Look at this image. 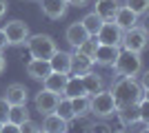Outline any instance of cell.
<instances>
[{
    "label": "cell",
    "instance_id": "ffe728a7",
    "mask_svg": "<svg viewBox=\"0 0 149 133\" xmlns=\"http://www.w3.org/2000/svg\"><path fill=\"white\" fill-rule=\"evenodd\" d=\"M118 7H120L118 0H96V13H98L105 22H111V20H113Z\"/></svg>",
    "mask_w": 149,
    "mask_h": 133
},
{
    "label": "cell",
    "instance_id": "cb8c5ba5",
    "mask_svg": "<svg viewBox=\"0 0 149 133\" xmlns=\"http://www.w3.org/2000/svg\"><path fill=\"white\" fill-rule=\"evenodd\" d=\"M62 93L67 95V98H78V95H87V93H85V87H82L80 76H69L67 87H65V91H62Z\"/></svg>",
    "mask_w": 149,
    "mask_h": 133
},
{
    "label": "cell",
    "instance_id": "9c48e42d",
    "mask_svg": "<svg viewBox=\"0 0 149 133\" xmlns=\"http://www.w3.org/2000/svg\"><path fill=\"white\" fill-rule=\"evenodd\" d=\"M138 18H140V16H136L127 5H120L118 9H116V16H113L111 22L118 27L120 31H129V29H134V27L138 25Z\"/></svg>",
    "mask_w": 149,
    "mask_h": 133
},
{
    "label": "cell",
    "instance_id": "5b68a950",
    "mask_svg": "<svg viewBox=\"0 0 149 133\" xmlns=\"http://www.w3.org/2000/svg\"><path fill=\"white\" fill-rule=\"evenodd\" d=\"M125 51H134V53H143L147 47V29L145 27H134L129 31L123 33V42H120Z\"/></svg>",
    "mask_w": 149,
    "mask_h": 133
},
{
    "label": "cell",
    "instance_id": "ba28073f",
    "mask_svg": "<svg viewBox=\"0 0 149 133\" xmlns=\"http://www.w3.org/2000/svg\"><path fill=\"white\" fill-rule=\"evenodd\" d=\"M123 33L118 27L113 25V22H102V27H100V31L96 33V40H98V44H111V47H120V42H123Z\"/></svg>",
    "mask_w": 149,
    "mask_h": 133
},
{
    "label": "cell",
    "instance_id": "ac0fdd59",
    "mask_svg": "<svg viewBox=\"0 0 149 133\" xmlns=\"http://www.w3.org/2000/svg\"><path fill=\"white\" fill-rule=\"evenodd\" d=\"M65 38H67V42L74 47V49H78L85 40L89 38V33L85 31V27L80 25V22H74V25L67 27V33H65Z\"/></svg>",
    "mask_w": 149,
    "mask_h": 133
},
{
    "label": "cell",
    "instance_id": "f1b7e54d",
    "mask_svg": "<svg viewBox=\"0 0 149 133\" xmlns=\"http://www.w3.org/2000/svg\"><path fill=\"white\" fill-rule=\"evenodd\" d=\"M38 129H40V124H36V122L29 118V120H25V122L18 127V131H20V133H36Z\"/></svg>",
    "mask_w": 149,
    "mask_h": 133
},
{
    "label": "cell",
    "instance_id": "f546056e",
    "mask_svg": "<svg viewBox=\"0 0 149 133\" xmlns=\"http://www.w3.org/2000/svg\"><path fill=\"white\" fill-rule=\"evenodd\" d=\"M7 113H9V102L0 95V122H7Z\"/></svg>",
    "mask_w": 149,
    "mask_h": 133
},
{
    "label": "cell",
    "instance_id": "44dd1931",
    "mask_svg": "<svg viewBox=\"0 0 149 133\" xmlns=\"http://www.w3.org/2000/svg\"><path fill=\"white\" fill-rule=\"evenodd\" d=\"M80 80H82V87H85V93H87V95H93V93H98L100 89H102V78L96 76L93 71L82 73Z\"/></svg>",
    "mask_w": 149,
    "mask_h": 133
},
{
    "label": "cell",
    "instance_id": "83f0119b",
    "mask_svg": "<svg viewBox=\"0 0 149 133\" xmlns=\"http://www.w3.org/2000/svg\"><path fill=\"white\" fill-rule=\"evenodd\" d=\"M125 5L129 7L136 16H145L149 9V0H125Z\"/></svg>",
    "mask_w": 149,
    "mask_h": 133
},
{
    "label": "cell",
    "instance_id": "277c9868",
    "mask_svg": "<svg viewBox=\"0 0 149 133\" xmlns=\"http://www.w3.org/2000/svg\"><path fill=\"white\" fill-rule=\"evenodd\" d=\"M89 111H91L96 118H111L118 111V104L113 100L111 91H105L100 89L98 93L89 95Z\"/></svg>",
    "mask_w": 149,
    "mask_h": 133
},
{
    "label": "cell",
    "instance_id": "7402d4cb",
    "mask_svg": "<svg viewBox=\"0 0 149 133\" xmlns=\"http://www.w3.org/2000/svg\"><path fill=\"white\" fill-rule=\"evenodd\" d=\"M25 120H29V111H27V104H9V113H7V122H11L16 127H20Z\"/></svg>",
    "mask_w": 149,
    "mask_h": 133
},
{
    "label": "cell",
    "instance_id": "2e32d148",
    "mask_svg": "<svg viewBox=\"0 0 149 133\" xmlns=\"http://www.w3.org/2000/svg\"><path fill=\"white\" fill-rule=\"evenodd\" d=\"M49 64H51V71L71 73V53H69V51H56V53L49 58Z\"/></svg>",
    "mask_w": 149,
    "mask_h": 133
},
{
    "label": "cell",
    "instance_id": "d590c367",
    "mask_svg": "<svg viewBox=\"0 0 149 133\" xmlns=\"http://www.w3.org/2000/svg\"><path fill=\"white\" fill-rule=\"evenodd\" d=\"M36 133H45V131H42V129H38V131H36Z\"/></svg>",
    "mask_w": 149,
    "mask_h": 133
},
{
    "label": "cell",
    "instance_id": "603a6c76",
    "mask_svg": "<svg viewBox=\"0 0 149 133\" xmlns=\"http://www.w3.org/2000/svg\"><path fill=\"white\" fill-rule=\"evenodd\" d=\"M102 22H105V20L100 18V16H98L96 11L87 13V16H85V18L80 20V25L85 27V31H87L89 36H96V33L100 31V27H102Z\"/></svg>",
    "mask_w": 149,
    "mask_h": 133
},
{
    "label": "cell",
    "instance_id": "4dcf8cb0",
    "mask_svg": "<svg viewBox=\"0 0 149 133\" xmlns=\"http://www.w3.org/2000/svg\"><path fill=\"white\" fill-rule=\"evenodd\" d=\"M0 133H20V131H18V127H16V124H11V122H2Z\"/></svg>",
    "mask_w": 149,
    "mask_h": 133
},
{
    "label": "cell",
    "instance_id": "e575fe53",
    "mask_svg": "<svg viewBox=\"0 0 149 133\" xmlns=\"http://www.w3.org/2000/svg\"><path fill=\"white\" fill-rule=\"evenodd\" d=\"M7 69V60H5V56H2V51H0V73Z\"/></svg>",
    "mask_w": 149,
    "mask_h": 133
},
{
    "label": "cell",
    "instance_id": "9a60e30c",
    "mask_svg": "<svg viewBox=\"0 0 149 133\" xmlns=\"http://www.w3.org/2000/svg\"><path fill=\"white\" fill-rule=\"evenodd\" d=\"M91 69H93L91 58L74 49V53H71V73H74V76H82V73H87V71H91Z\"/></svg>",
    "mask_w": 149,
    "mask_h": 133
},
{
    "label": "cell",
    "instance_id": "8fae6325",
    "mask_svg": "<svg viewBox=\"0 0 149 133\" xmlns=\"http://www.w3.org/2000/svg\"><path fill=\"white\" fill-rule=\"evenodd\" d=\"M40 9L49 20H60L69 9L67 0H40Z\"/></svg>",
    "mask_w": 149,
    "mask_h": 133
},
{
    "label": "cell",
    "instance_id": "7a4b0ae2",
    "mask_svg": "<svg viewBox=\"0 0 149 133\" xmlns=\"http://www.w3.org/2000/svg\"><path fill=\"white\" fill-rule=\"evenodd\" d=\"M25 44H27V49H29L31 58H36V60H49V58L58 51L56 40L51 38L49 33H36V36H29Z\"/></svg>",
    "mask_w": 149,
    "mask_h": 133
},
{
    "label": "cell",
    "instance_id": "30bf717a",
    "mask_svg": "<svg viewBox=\"0 0 149 133\" xmlns=\"http://www.w3.org/2000/svg\"><path fill=\"white\" fill-rule=\"evenodd\" d=\"M120 47H111V44H98L96 47V53H93V64H100V67H113L116 58H118Z\"/></svg>",
    "mask_w": 149,
    "mask_h": 133
},
{
    "label": "cell",
    "instance_id": "d6a6232c",
    "mask_svg": "<svg viewBox=\"0 0 149 133\" xmlns=\"http://www.w3.org/2000/svg\"><path fill=\"white\" fill-rule=\"evenodd\" d=\"M67 2H69V7H78V9L89 5V0H67Z\"/></svg>",
    "mask_w": 149,
    "mask_h": 133
},
{
    "label": "cell",
    "instance_id": "3957f363",
    "mask_svg": "<svg viewBox=\"0 0 149 133\" xmlns=\"http://www.w3.org/2000/svg\"><path fill=\"white\" fill-rule=\"evenodd\" d=\"M113 71L120 78H136L143 71V58H140V53L125 51V49L118 51V58L113 62Z\"/></svg>",
    "mask_w": 149,
    "mask_h": 133
},
{
    "label": "cell",
    "instance_id": "7c38bea8",
    "mask_svg": "<svg viewBox=\"0 0 149 133\" xmlns=\"http://www.w3.org/2000/svg\"><path fill=\"white\" fill-rule=\"evenodd\" d=\"M9 104H27V100H29V89L25 87V84H20V82H13L7 87L5 95H2Z\"/></svg>",
    "mask_w": 149,
    "mask_h": 133
},
{
    "label": "cell",
    "instance_id": "d6986e66",
    "mask_svg": "<svg viewBox=\"0 0 149 133\" xmlns=\"http://www.w3.org/2000/svg\"><path fill=\"white\" fill-rule=\"evenodd\" d=\"M42 129L45 133H67V120H62V118H58L56 113H47L42 120Z\"/></svg>",
    "mask_w": 149,
    "mask_h": 133
},
{
    "label": "cell",
    "instance_id": "4fadbf2b",
    "mask_svg": "<svg viewBox=\"0 0 149 133\" xmlns=\"http://www.w3.org/2000/svg\"><path fill=\"white\" fill-rule=\"evenodd\" d=\"M25 69H27V76H29V78L42 82L45 78L51 73V64H49V60H36V58H31Z\"/></svg>",
    "mask_w": 149,
    "mask_h": 133
},
{
    "label": "cell",
    "instance_id": "6da1fadb",
    "mask_svg": "<svg viewBox=\"0 0 149 133\" xmlns=\"http://www.w3.org/2000/svg\"><path fill=\"white\" fill-rule=\"evenodd\" d=\"M111 95L116 100V104L123 107V104H136L140 98H147V91L136 82V78H120L113 84Z\"/></svg>",
    "mask_w": 149,
    "mask_h": 133
},
{
    "label": "cell",
    "instance_id": "52a82bcc",
    "mask_svg": "<svg viewBox=\"0 0 149 133\" xmlns=\"http://www.w3.org/2000/svg\"><path fill=\"white\" fill-rule=\"evenodd\" d=\"M58 98H60L58 93H51L47 89H40L36 93V98H33V107H36V111L40 115L54 113V111H56V104H58Z\"/></svg>",
    "mask_w": 149,
    "mask_h": 133
},
{
    "label": "cell",
    "instance_id": "836d02e7",
    "mask_svg": "<svg viewBox=\"0 0 149 133\" xmlns=\"http://www.w3.org/2000/svg\"><path fill=\"white\" fill-rule=\"evenodd\" d=\"M7 9H9V2H7V0H0V18L7 13Z\"/></svg>",
    "mask_w": 149,
    "mask_h": 133
},
{
    "label": "cell",
    "instance_id": "5bb4252c",
    "mask_svg": "<svg viewBox=\"0 0 149 133\" xmlns=\"http://www.w3.org/2000/svg\"><path fill=\"white\" fill-rule=\"evenodd\" d=\"M67 80H69V73H58V71H51L49 76L42 80V87L47 89V91H51V93L62 95V91H65V87H67Z\"/></svg>",
    "mask_w": 149,
    "mask_h": 133
},
{
    "label": "cell",
    "instance_id": "8992f818",
    "mask_svg": "<svg viewBox=\"0 0 149 133\" xmlns=\"http://www.w3.org/2000/svg\"><path fill=\"white\" fill-rule=\"evenodd\" d=\"M7 36V40H9V44H13V47H20V44H25L27 38H29V27H27V22H22V20H11V22H7V27L2 29Z\"/></svg>",
    "mask_w": 149,
    "mask_h": 133
},
{
    "label": "cell",
    "instance_id": "d4e9b609",
    "mask_svg": "<svg viewBox=\"0 0 149 133\" xmlns=\"http://www.w3.org/2000/svg\"><path fill=\"white\" fill-rule=\"evenodd\" d=\"M54 113L58 115V118H62V120H74V111H71V100H69L67 95H60L58 98V104H56V111Z\"/></svg>",
    "mask_w": 149,
    "mask_h": 133
},
{
    "label": "cell",
    "instance_id": "e0dca14e",
    "mask_svg": "<svg viewBox=\"0 0 149 133\" xmlns=\"http://www.w3.org/2000/svg\"><path fill=\"white\" fill-rule=\"evenodd\" d=\"M116 115L120 118V122H123L125 127H131V124H136V122H143L140 120V111H138V102L136 104H123V107H118Z\"/></svg>",
    "mask_w": 149,
    "mask_h": 133
},
{
    "label": "cell",
    "instance_id": "1f68e13d",
    "mask_svg": "<svg viewBox=\"0 0 149 133\" xmlns=\"http://www.w3.org/2000/svg\"><path fill=\"white\" fill-rule=\"evenodd\" d=\"M7 47H9V40H7L5 31H2V29H0V51H5Z\"/></svg>",
    "mask_w": 149,
    "mask_h": 133
},
{
    "label": "cell",
    "instance_id": "4316f807",
    "mask_svg": "<svg viewBox=\"0 0 149 133\" xmlns=\"http://www.w3.org/2000/svg\"><path fill=\"white\" fill-rule=\"evenodd\" d=\"M96 47H98V40H96V36H89L85 42L78 47L76 51H80V53H85V56H89L93 60V53H96Z\"/></svg>",
    "mask_w": 149,
    "mask_h": 133
},
{
    "label": "cell",
    "instance_id": "484cf974",
    "mask_svg": "<svg viewBox=\"0 0 149 133\" xmlns=\"http://www.w3.org/2000/svg\"><path fill=\"white\" fill-rule=\"evenodd\" d=\"M69 100H71L74 118H82L85 113H89V95H78V98H69Z\"/></svg>",
    "mask_w": 149,
    "mask_h": 133
},
{
    "label": "cell",
    "instance_id": "8d00e7d4",
    "mask_svg": "<svg viewBox=\"0 0 149 133\" xmlns=\"http://www.w3.org/2000/svg\"><path fill=\"white\" fill-rule=\"evenodd\" d=\"M0 127H2V122H0Z\"/></svg>",
    "mask_w": 149,
    "mask_h": 133
}]
</instances>
